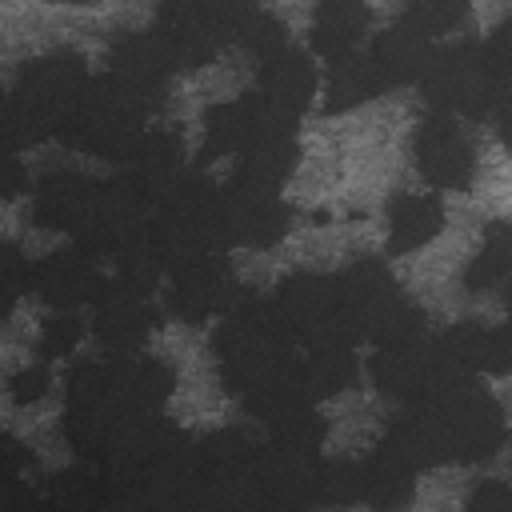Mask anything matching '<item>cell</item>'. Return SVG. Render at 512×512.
<instances>
[{
	"label": "cell",
	"mask_w": 512,
	"mask_h": 512,
	"mask_svg": "<svg viewBox=\"0 0 512 512\" xmlns=\"http://www.w3.org/2000/svg\"><path fill=\"white\" fill-rule=\"evenodd\" d=\"M468 512H512V492L504 484H480L468 496Z\"/></svg>",
	"instance_id": "21"
},
{
	"label": "cell",
	"mask_w": 512,
	"mask_h": 512,
	"mask_svg": "<svg viewBox=\"0 0 512 512\" xmlns=\"http://www.w3.org/2000/svg\"><path fill=\"white\" fill-rule=\"evenodd\" d=\"M424 96L432 108L460 112V116H488L496 112L500 96L484 68L480 44H452L448 52H436L424 72Z\"/></svg>",
	"instance_id": "3"
},
{
	"label": "cell",
	"mask_w": 512,
	"mask_h": 512,
	"mask_svg": "<svg viewBox=\"0 0 512 512\" xmlns=\"http://www.w3.org/2000/svg\"><path fill=\"white\" fill-rule=\"evenodd\" d=\"M464 16H468L464 4H452V0H424V4L404 8L400 20H404L408 28H416L424 40H432V36H440V32H452Z\"/></svg>",
	"instance_id": "18"
},
{
	"label": "cell",
	"mask_w": 512,
	"mask_h": 512,
	"mask_svg": "<svg viewBox=\"0 0 512 512\" xmlns=\"http://www.w3.org/2000/svg\"><path fill=\"white\" fill-rule=\"evenodd\" d=\"M316 84H320L316 64H312L304 52H296V48L276 52V56L264 60V68H260V96H264L276 112H284V116L304 112V108L312 104V96H316Z\"/></svg>",
	"instance_id": "8"
},
{
	"label": "cell",
	"mask_w": 512,
	"mask_h": 512,
	"mask_svg": "<svg viewBox=\"0 0 512 512\" xmlns=\"http://www.w3.org/2000/svg\"><path fill=\"white\" fill-rule=\"evenodd\" d=\"M372 12L364 4H352V0H332V4H320L316 16H312V48L332 64L340 56H352L364 28H368Z\"/></svg>",
	"instance_id": "14"
},
{
	"label": "cell",
	"mask_w": 512,
	"mask_h": 512,
	"mask_svg": "<svg viewBox=\"0 0 512 512\" xmlns=\"http://www.w3.org/2000/svg\"><path fill=\"white\" fill-rule=\"evenodd\" d=\"M368 56H372L384 88H392V84H408L416 76L424 80V72H428V64H432L436 52H432V40H424L416 28H408L400 20V24H392L388 32H380L372 40Z\"/></svg>",
	"instance_id": "10"
},
{
	"label": "cell",
	"mask_w": 512,
	"mask_h": 512,
	"mask_svg": "<svg viewBox=\"0 0 512 512\" xmlns=\"http://www.w3.org/2000/svg\"><path fill=\"white\" fill-rule=\"evenodd\" d=\"M220 200H224V232H228V240L268 248L292 228V208L268 188L232 184L228 192H220Z\"/></svg>",
	"instance_id": "5"
},
{
	"label": "cell",
	"mask_w": 512,
	"mask_h": 512,
	"mask_svg": "<svg viewBox=\"0 0 512 512\" xmlns=\"http://www.w3.org/2000/svg\"><path fill=\"white\" fill-rule=\"evenodd\" d=\"M504 280H512V220H492L480 240V252L472 256V264L464 272V284L472 292H484Z\"/></svg>",
	"instance_id": "17"
},
{
	"label": "cell",
	"mask_w": 512,
	"mask_h": 512,
	"mask_svg": "<svg viewBox=\"0 0 512 512\" xmlns=\"http://www.w3.org/2000/svg\"><path fill=\"white\" fill-rule=\"evenodd\" d=\"M32 288L48 304H56V308H72V304H84V300H100L104 296L100 276H96V264L84 252H52L48 260H40L32 268Z\"/></svg>",
	"instance_id": "7"
},
{
	"label": "cell",
	"mask_w": 512,
	"mask_h": 512,
	"mask_svg": "<svg viewBox=\"0 0 512 512\" xmlns=\"http://www.w3.org/2000/svg\"><path fill=\"white\" fill-rule=\"evenodd\" d=\"M96 196H100L96 184H88L80 176L56 172V176H48L36 188V220L44 228H72V232H80V224L88 220Z\"/></svg>",
	"instance_id": "13"
},
{
	"label": "cell",
	"mask_w": 512,
	"mask_h": 512,
	"mask_svg": "<svg viewBox=\"0 0 512 512\" xmlns=\"http://www.w3.org/2000/svg\"><path fill=\"white\" fill-rule=\"evenodd\" d=\"M380 88H384V80H380V72H376L368 52L340 56L324 72V108L328 112H348V108L372 100Z\"/></svg>",
	"instance_id": "16"
},
{
	"label": "cell",
	"mask_w": 512,
	"mask_h": 512,
	"mask_svg": "<svg viewBox=\"0 0 512 512\" xmlns=\"http://www.w3.org/2000/svg\"><path fill=\"white\" fill-rule=\"evenodd\" d=\"M416 468L420 464H472L488 460L504 440L500 408L488 392L468 384H448L424 400H412V408L392 424L388 436Z\"/></svg>",
	"instance_id": "1"
},
{
	"label": "cell",
	"mask_w": 512,
	"mask_h": 512,
	"mask_svg": "<svg viewBox=\"0 0 512 512\" xmlns=\"http://www.w3.org/2000/svg\"><path fill=\"white\" fill-rule=\"evenodd\" d=\"M148 324H152V312L140 304L136 288H124V284L104 288V296L96 300V332L116 352L140 348L144 336H148Z\"/></svg>",
	"instance_id": "12"
},
{
	"label": "cell",
	"mask_w": 512,
	"mask_h": 512,
	"mask_svg": "<svg viewBox=\"0 0 512 512\" xmlns=\"http://www.w3.org/2000/svg\"><path fill=\"white\" fill-rule=\"evenodd\" d=\"M76 336H80V320L76 316H52L44 324V332H40V352L44 356H60V352H68L76 344Z\"/></svg>",
	"instance_id": "20"
},
{
	"label": "cell",
	"mask_w": 512,
	"mask_h": 512,
	"mask_svg": "<svg viewBox=\"0 0 512 512\" xmlns=\"http://www.w3.org/2000/svg\"><path fill=\"white\" fill-rule=\"evenodd\" d=\"M444 228V208L436 196L404 192L388 208V248L392 252H416Z\"/></svg>",
	"instance_id": "15"
},
{
	"label": "cell",
	"mask_w": 512,
	"mask_h": 512,
	"mask_svg": "<svg viewBox=\"0 0 512 512\" xmlns=\"http://www.w3.org/2000/svg\"><path fill=\"white\" fill-rule=\"evenodd\" d=\"M496 128H500V140L512 148V100L496 108Z\"/></svg>",
	"instance_id": "23"
},
{
	"label": "cell",
	"mask_w": 512,
	"mask_h": 512,
	"mask_svg": "<svg viewBox=\"0 0 512 512\" xmlns=\"http://www.w3.org/2000/svg\"><path fill=\"white\" fill-rule=\"evenodd\" d=\"M244 48H252L260 60H272L276 52H284L288 44H284V28H280V20L276 16H268V12H260V8H248L244 12V20H240V36H236Z\"/></svg>",
	"instance_id": "19"
},
{
	"label": "cell",
	"mask_w": 512,
	"mask_h": 512,
	"mask_svg": "<svg viewBox=\"0 0 512 512\" xmlns=\"http://www.w3.org/2000/svg\"><path fill=\"white\" fill-rule=\"evenodd\" d=\"M412 476H416V464L392 440H384L360 464V500L380 512H396L412 500Z\"/></svg>",
	"instance_id": "9"
},
{
	"label": "cell",
	"mask_w": 512,
	"mask_h": 512,
	"mask_svg": "<svg viewBox=\"0 0 512 512\" xmlns=\"http://www.w3.org/2000/svg\"><path fill=\"white\" fill-rule=\"evenodd\" d=\"M224 288H228V268L216 256H192L184 264H176V280H172V308L184 320H204L224 304Z\"/></svg>",
	"instance_id": "11"
},
{
	"label": "cell",
	"mask_w": 512,
	"mask_h": 512,
	"mask_svg": "<svg viewBox=\"0 0 512 512\" xmlns=\"http://www.w3.org/2000/svg\"><path fill=\"white\" fill-rule=\"evenodd\" d=\"M44 384H48V372H44V368H28V372H20V376L12 380V400H16V404H28V400L44 396Z\"/></svg>",
	"instance_id": "22"
},
{
	"label": "cell",
	"mask_w": 512,
	"mask_h": 512,
	"mask_svg": "<svg viewBox=\"0 0 512 512\" xmlns=\"http://www.w3.org/2000/svg\"><path fill=\"white\" fill-rule=\"evenodd\" d=\"M144 96H148V88L112 72L80 92V100L72 104V112L60 124V136H68V144H76L84 152L132 156L136 144L144 140L140 136Z\"/></svg>",
	"instance_id": "2"
},
{
	"label": "cell",
	"mask_w": 512,
	"mask_h": 512,
	"mask_svg": "<svg viewBox=\"0 0 512 512\" xmlns=\"http://www.w3.org/2000/svg\"><path fill=\"white\" fill-rule=\"evenodd\" d=\"M416 164L436 188H468L472 180V144L452 116H432L416 132Z\"/></svg>",
	"instance_id": "6"
},
{
	"label": "cell",
	"mask_w": 512,
	"mask_h": 512,
	"mask_svg": "<svg viewBox=\"0 0 512 512\" xmlns=\"http://www.w3.org/2000/svg\"><path fill=\"white\" fill-rule=\"evenodd\" d=\"M504 304H508V316H512V280H508V292H504Z\"/></svg>",
	"instance_id": "24"
},
{
	"label": "cell",
	"mask_w": 512,
	"mask_h": 512,
	"mask_svg": "<svg viewBox=\"0 0 512 512\" xmlns=\"http://www.w3.org/2000/svg\"><path fill=\"white\" fill-rule=\"evenodd\" d=\"M244 12L248 8L240 4H168L160 12L156 32L168 40L176 64H204L232 36H240Z\"/></svg>",
	"instance_id": "4"
}]
</instances>
